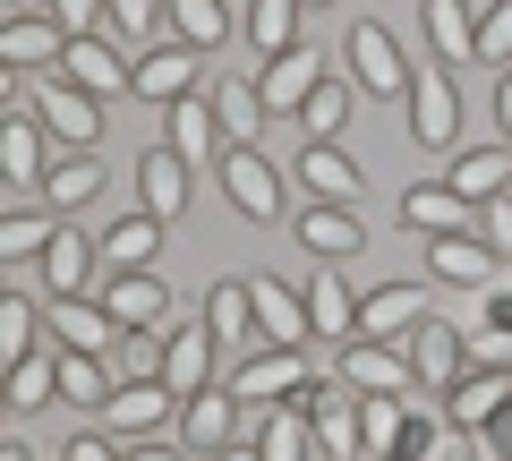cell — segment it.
Returning a JSON list of instances; mask_svg holds the SVG:
<instances>
[{"mask_svg":"<svg viewBox=\"0 0 512 461\" xmlns=\"http://www.w3.org/2000/svg\"><path fill=\"white\" fill-rule=\"evenodd\" d=\"M111 359H94V351H60V402L69 410H103L111 402Z\"/></svg>","mask_w":512,"mask_h":461,"instance_id":"8d00e7d4","label":"cell"},{"mask_svg":"<svg viewBox=\"0 0 512 461\" xmlns=\"http://www.w3.org/2000/svg\"><path fill=\"white\" fill-rule=\"evenodd\" d=\"M359 299H367V291H350L342 265H316V282H308V316H316V333H325V342H359Z\"/></svg>","mask_w":512,"mask_h":461,"instance_id":"f1b7e54d","label":"cell"},{"mask_svg":"<svg viewBox=\"0 0 512 461\" xmlns=\"http://www.w3.org/2000/svg\"><path fill=\"white\" fill-rule=\"evenodd\" d=\"M512 402V368H470L453 393H444V427H461V436H478V427L495 419V410Z\"/></svg>","mask_w":512,"mask_h":461,"instance_id":"4316f807","label":"cell"},{"mask_svg":"<svg viewBox=\"0 0 512 461\" xmlns=\"http://www.w3.org/2000/svg\"><path fill=\"white\" fill-rule=\"evenodd\" d=\"M214 120L231 146H256V129H265V94H256V77H222L214 86Z\"/></svg>","mask_w":512,"mask_h":461,"instance_id":"d590c367","label":"cell"},{"mask_svg":"<svg viewBox=\"0 0 512 461\" xmlns=\"http://www.w3.org/2000/svg\"><path fill=\"white\" fill-rule=\"evenodd\" d=\"M43 18H60L69 35H103V0H52Z\"/></svg>","mask_w":512,"mask_h":461,"instance_id":"f907efd6","label":"cell"},{"mask_svg":"<svg viewBox=\"0 0 512 461\" xmlns=\"http://www.w3.org/2000/svg\"><path fill=\"white\" fill-rule=\"evenodd\" d=\"M171 26V0H103V35L111 43H146Z\"/></svg>","mask_w":512,"mask_h":461,"instance_id":"7bdbcfd3","label":"cell"},{"mask_svg":"<svg viewBox=\"0 0 512 461\" xmlns=\"http://www.w3.org/2000/svg\"><path fill=\"white\" fill-rule=\"evenodd\" d=\"M248 444H256V461H316V419H308V402H265L248 419Z\"/></svg>","mask_w":512,"mask_h":461,"instance_id":"2e32d148","label":"cell"},{"mask_svg":"<svg viewBox=\"0 0 512 461\" xmlns=\"http://www.w3.org/2000/svg\"><path fill=\"white\" fill-rule=\"evenodd\" d=\"M256 291V342H274V351H299V342H316V316H308V291L282 274H248Z\"/></svg>","mask_w":512,"mask_h":461,"instance_id":"ba28073f","label":"cell"},{"mask_svg":"<svg viewBox=\"0 0 512 461\" xmlns=\"http://www.w3.org/2000/svg\"><path fill=\"white\" fill-rule=\"evenodd\" d=\"M60 461H128V444H120V436H103V427H86V436L60 444Z\"/></svg>","mask_w":512,"mask_h":461,"instance_id":"681fc988","label":"cell"},{"mask_svg":"<svg viewBox=\"0 0 512 461\" xmlns=\"http://www.w3.org/2000/svg\"><path fill=\"white\" fill-rule=\"evenodd\" d=\"M444 180H453V188H461V197H470V205L504 197V188H512V146H461Z\"/></svg>","mask_w":512,"mask_h":461,"instance_id":"836d02e7","label":"cell"},{"mask_svg":"<svg viewBox=\"0 0 512 461\" xmlns=\"http://www.w3.org/2000/svg\"><path fill=\"white\" fill-rule=\"evenodd\" d=\"M171 35L197 43V52L231 43V0H171Z\"/></svg>","mask_w":512,"mask_h":461,"instance_id":"b9f144b4","label":"cell"},{"mask_svg":"<svg viewBox=\"0 0 512 461\" xmlns=\"http://www.w3.org/2000/svg\"><path fill=\"white\" fill-rule=\"evenodd\" d=\"M410 137H419L427 154H453V137H461L453 69H419V77H410Z\"/></svg>","mask_w":512,"mask_h":461,"instance_id":"30bf717a","label":"cell"},{"mask_svg":"<svg viewBox=\"0 0 512 461\" xmlns=\"http://www.w3.org/2000/svg\"><path fill=\"white\" fill-rule=\"evenodd\" d=\"M43 325H52L60 351H94V359H111V342H120L103 299H43Z\"/></svg>","mask_w":512,"mask_h":461,"instance_id":"cb8c5ba5","label":"cell"},{"mask_svg":"<svg viewBox=\"0 0 512 461\" xmlns=\"http://www.w3.org/2000/svg\"><path fill=\"white\" fill-rule=\"evenodd\" d=\"M103 308H111L120 333H163L171 325V282L154 274V265H146V274H111L103 282Z\"/></svg>","mask_w":512,"mask_h":461,"instance_id":"7c38bea8","label":"cell"},{"mask_svg":"<svg viewBox=\"0 0 512 461\" xmlns=\"http://www.w3.org/2000/svg\"><path fill=\"white\" fill-rule=\"evenodd\" d=\"M222 385H231L248 410H265V402H291V393H308V385H316V368H308L299 351H274V342H256V351L239 359Z\"/></svg>","mask_w":512,"mask_h":461,"instance_id":"8992f818","label":"cell"},{"mask_svg":"<svg viewBox=\"0 0 512 461\" xmlns=\"http://www.w3.org/2000/svg\"><path fill=\"white\" fill-rule=\"evenodd\" d=\"M427 325V291L419 282H384V291L359 299V342H410Z\"/></svg>","mask_w":512,"mask_h":461,"instance_id":"d6986e66","label":"cell"},{"mask_svg":"<svg viewBox=\"0 0 512 461\" xmlns=\"http://www.w3.org/2000/svg\"><path fill=\"white\" fill-rule=\"evenodd\" d=\"M402 222L419 240H436V231H478V205L461 197L453 180H410L402 188Z\"/></svg>","mask_w":512,"mask_h":461,"instance_id":"603a6c76","label":"cell"},{"mask_svg":"<svg viewBox=\"0 0 512 461\" xmlns=\"http://www.w3.org/2000/svg\"><path fill=\"white\" fill-rule=\"evenodd\" d=\"M316 86H325V52H316V43H291V52L256 60V94H265V111H299Z\"/></svg>","mask_w":512,"mask_h":461,"instance_id":"9a60e30c","label":"cell"},{"mask_svg":"<svg viewBox=\"0 0 512 461\" xmlns=\"http://www.w3.org/2000/svg\"><path fill=\"white\" fill-rule=\"evenodd\" d=\"M478 240L495 248V265H512V188H504V197H487V205H478Z\"/></svg>","mask_w":512,"mask_h":461,"instance_id":"7dc6e473","label":"cell"},{"mask_svg":"<svg viewBox=\"0 0 512 461\" xmlns=\"http://www.w3.org/2000/svg\"><path fill=\"white\" fill-rule=\"evenodd\" d=\"M180 444H188L197 461L222 453V444H248V402H239V393L214 376L205 393H188V402H180Z\"/></svg>","mask_w":512,"mask_h":461,"instance_id":"5b68a950","label":"cell"},{"mask_svg":"<svg viewBox=\"0 0 512 461\" xmlns=\"http://www.w3.org/2000/svg\"><path fill=\"white\" fill-rule=\"evenodd\" d=\"M410 368H419L427 393H453L461 376H470V333L444 325V316H427V325L410 333Z\"/></svg>","mask_w":512,"mask_h":461,"instance_id":"5bb4252c","label":"cell"},{"mask_svg":"<svg viewBox=\"0 0 512 461\" xmlns=\"http://www.w3.org/2000/svg\"><path fill=\"white\" fill-rule=\"evenodd\" d=\"M35 265H43V291H52V299H86V274L103 265V240H94V231H77V222H60L52 248H43Z\"/></svg>","mask_w":512,"mask_h":461,"instance_id":"7402d4cb","label":"cell"},{"mask_svg":"<svg viewBox=\"0 0 512 461\" xmlns=\"http://www.w3.org/2000/svg\"><path fill=\"white\" fill-rule=\"evenodd\" d=\"M43 129H52V146H103V103H94L86 86H69V77L52 69V86H26V103Z\"/></svg>","mask_w":512,"mask_h":461,"instance_id":"277c9868","label":"cell"},{"mask_svg":"<svg viewBox=\"0 0 512 461\" xmlns=\"http://www.w3.org/2000/svg\"><path fill=\"white\" fill-rule=\"evenodd\" d=\"M60 77H69V86H86L94 103H111V94H137V60H120V43H111V35H69Z\"/></svg>","mask_w":512,"mask_h":461,"instance_id":"9c48e42d","label":"cell"},{"mask_svg":"<svg viewBox=\"0 0 512 461\" xmlns=\"http://www.w3.org/2000/svg\"><path fill=\"white\" fill-rule=\"evenodd\" d=\"M43 402H60V342H43L35 359L9 368V419H35Z\"/></svg>","mask_w":512,"mask_h":461,"instance_id":"e575fe53","label":"cell"},{"mask_svg":"<svg viewBox=\"0 0 512 461\" xmlns=\"http://www.w3.org/2000/svg\"><path fill=\"white\" fill-rule=\"evenodd\" d=\"M205 461H256V444H222V453H205Z\"/></svg>","mask_w":512,"mask_h":461,"instance_id":"db71d44e","label":"cell"},{"mask_svg":"<svg viewBox=\"0 0 512 461\" xmlns=\"http://www.w3.org/2000/svg\"><path fill=\"white\" fill-rule=\"evenodd\" d=\"M163 146L180 154L188 171H197V163H222V154H231V137H222V120H214V94H188V103H171Z\"/></svg>","mask_w":512,"mask_h":461,"instance_id":"e0dca14e","label":"cell"},{"mask_svg":"<svg viewBox=\"0 0 512 461\" xmlns=\"http://www.w3.org/2000/svg\"><path fill=\"white\" fill-rule=\"evenodd\" d=\"M60 52H69V26L60 18H18V9H9V26H0V69L9 77H35V69H60Z\"/></svg>","mask_w":512,"mask_h":461,"instance_id":"4fadbf2b","label":"cell"},{"mask_svg":"<svg viewBox=\"0 0 512 461\" xmlns=\"http://www.w3.org/2000/svg\"><path fill=\"white\" fill-rule=\"evenodd\" d=\"M214 171H222V197H231L248 222H282L291 214V180H282V163L265 146H231Z\"/></svg>","mask_w":512,"mask_h":461,"instance_id":"7a4b0ae2","label":"cell"},{"mask_svg":"<svg viewBox=\"0 0 512 461\" xmlns=\"http://www.w3.org/2000/svg\"><path fill=\"white\" fill-rule=\"evenodd\" d=\"M103 180H111V171L94 163V146H60L52 171H43V205H52V214H77V205L103 197Z\"/></svg>","mask_w":512,"mask_h":461,"instance_id":"484cf974","label":"cell"},{"mask_svg":"<svg viewBox=\"0 0 512 461\" xmlns=\"http://www.w3.org/2000/svg\"><path fill=\"white\" fill-rule=\"evenodd\" d=\"M299 180H308L325 205H359L367 171L350 163V146H342V137H308V154H299Z\"/></svg>","mask_w":512,"mask_h":461,"instance_id":"d4e9b609","label":"cell"},{"mask_svg":"<svg viewBox=\"0 0 512 461\" xmlns=\"http://www.w3.org/2000/svg\"><path fill=\"white\" fill-rule=\"evenodd\" d=\"M188 94H205V52L197 43H154V52H137V103H188Z\"/></svg>","mask_w":512,"mask_h":461,"instance_id":"52a82bcc","label":"cell"},{"mask_svg":"<svg viewBox=\"0 0 512 461\" xmlns=\"http://www.w3.org/2000/svg\"><path fill=\"white\" fill-rule=\"evenodd\" d=\"M0 461H35V444H18V436H9V444H0Z\"/></svg>","mask_w":512,"mask_h":461,"instance_id":"11a10c76","label":"cell"},{"mask_svg":"<svg viewBox=\"0 0 512 461\" xmlns=\"http://www.w3.org/2000/svg\"><path fill=\"white\" fill-rule=\"evenodd\" d=\"M94 427L120 444H154V436H180V393L163 385V376H146V385H120L103 410H94Z\"/></svg>","mask_w":512,"mask_h":461,"instance_id":"6da1fadb","label":"cell"},{"mask_svg":"<svg viewBox=\"0 0 512 461\" xmlns=\"http://www.w3.org/2000/svg\"><path fill=\"white\" fill-rule=\"evenodd\" d=\"M350 77H359V94L410 103V60H402V35H393V18H359V26H350Z\"/></svg>","mask_w":512,"mask_h":461,"instance_id":"3957f363","label":"cell"},{"mask_svg":"<svg viewBox=\"0 0 512 461\" xmlns=\"http://www.w3.org/2000/svg\"><path fill=\"white\" fill-rule=\"evenodd\" d=\"M402 419H410V393H359V427H367V453H393L402 444Z\"/></svg>","mask_w":512,"mask_h":461,"instance_id":"ee69618b","label":"cell"},{"mask_svg":"<svg viewBox=\"0 0 512 461\" xmlns=\"http://www.w3.org/2000/svg\"><path fill=\"white\" fill-rule=\"evenodd\" d=\"M419 26H427V43H436L444 69H470L478 60V0H427Z\"/></svg>","mask_w":512,"mask_h":461,"instance_id":"83f0119b","label":"cell"},{"mask_svg":"<svg viewBox=\"0 0 512 461\" xmlns=\"http://www.w3.org/2000/svg\"><path fill=\"white\" fill-rule=\"evenodd\" d=\"M308 9H333V0H308Z\"/></svg>","mask_w":512,"mask_h":461,"instance_id":"9f6ffc18","label":"cell"},{"mask_svg":"<svg viewBox=\"0 0 512 461\" xmlns=\"http://www.w3.org/2000/svg\"><path fill=\"white\" fill-rule=\"evenodd\" d=\"M350 111H359V77H325V86L299 103V129H308V137H342Z\"/></svg>","mask_w":512,"mask_h":461,"instance_id":"f35d334b","label":"cell"},{"mask_svg":"<svg viewBox=\"0 0 512 461\" xmlns=\"http://www.w3.org/2000/svg\"><path fill=\"white\" fill-rule=\"evenodd\" d=\"M43 299L35 291H0V368H18V359H35L43 351Z\"/></svg>","mask_w":512,"mask_h":461,"instance_id":"1f68e13d","label":"cell"},{"mask_svg":"<svg viewBox=\"0 0 512 461\" xmlns=\"http://www.w3.org/2000/svg\"><path fill=\"white\" fill-rule=\"evenodd\" d=\"M427 274H436L444 291H487L495 282V248L478 240V231H436V240H427Z\"/></svg>","mask_w":512,"mask_h":461,"instance_id":"44dd1931","label":"cell"},{"mask_svg":"<svg viewBox=\"0 0 512 461\" xmlns=\"http://www.w3.org/2000/svg\"><path fill=\"white\" fill-rule=\"evenodd\" d=\"M205 325H214L222 342H248V333H256V291H248V274H231V282L205 291Z\"/></svg>","mask_w":512,"mask_h":461,"instance_id":"ab89813d","label":"cell"},{"mask_svg":"<svg viewBox=\"0 0 512 461\" xmlns=\"http://www.w3.org/2000/svg\"><path fill=\"white\" fill-rule=\"evenodd\" d=\"M154 248H163V214H120L103 231V274H146Z\"/></svg>","mask_w":512,"mask_h":461,"instance_id":"4dcf8cb0","label":"cell"},{"mask_svg":"<svg viewBox=\"0 0 512 461\" xmlns=\"http://www.w3.org/2000/svg\"><path fill=\"white\" fill-rule=\"evenodd\" d=\"M299 248H308L316 265H350L367 248V222H359V205H325L316 197L308 214H299Z\"/></svg>","mask_w":512,"mask_h":461,"instance_id":"ac0fdd59","label":"cell"},{"mask_svg":"<svg viewBox=\"0 0 512 461\" xmlns=\"http://www.w3.org/2000/svg\"><path fill=\"white\" fill-rule=\"evenodd\" d=\"M163 376V333H120L111 342V385H146Z\"/></svg>","mask_w":512,"mask_h":461,"instance_id":"f6af8a7d","label":"cell"},{"mask_svg":"<svg viewBox=\"0 0 512 461\" xmlns=\"http://www.w3.org/2000/svg\"><path fill=\"white\" fill-rule=\"evenodd\" d=\"M128 461H197L180 436H154V444H128Z\"/></svg>","mask_w":512,"mask_h":461,"instance_id":"816d5d0a","label":"cell"},{"mask_svg":"<svg viewBox=\"0 0 512 461\" xmlns=\"http://www.w3.org/2000/svg\"><path fill=\"white\" fill-rule=\"evenodd\" d=\"M299 9H308V0H248V43H256V60H274V52H291V43H299Z\"/></svg>","mask_w":512,"mask_h":461,"instance_id":"60d3db41","label":"cell"},{"mask_svg":"<svg viewBox=\"0 0 512 461\" xmlns=\"http://www.w3.org/2000/svg\"><path fill=\"white\" fill-rule=\"evenodd\" d=\"M43 171H52V129H43L35 111H18V120L0 129V180L43 188Z\"/></svg>","mask_w":512,"mask_h":461,"instance_id":"f546056e","label":"cell"},{"mask_svg":"<svg viewBox=\"0 0 512 461\" xmlns=\"http://www.w3.org/2000/svg\"><path fill=\"white\" fill-rule=\"evenodd\" d=\"M495 120H504V146H512V69L495 77Z\"/></svg>","mask_w":512,"mask_h":461,"instance_id":"f5cc1de1","label":"cell"},{"mask_svg":"<svg viewBox=\"0 0 512 461\" xmlns=\"http://www.w3.org/2000/svg\"><path fill=\"white\" fill-rule=\"evenodd\" d=\"M470 461H512V402H504V410H495V419L470 436Z\"/></svg>","mask_w":512,"mask_h":461,"instance_id":"c3c4849f","label":"cell"},{"mask_svg":"<svg viewBox=\"0 0 512 461\" xmlns=\"http://www.w3.org/2000/svg\"><path fill=\"white\" fill-rule=\"evenodd\" d=\"M333 368H342L359 393H410V385H419L410 342H342V359H333Z\"/></svg>","mask_w":512,"mask_h":461,"instance_id":"ffe728a7","label":"cell"},{"mask_svg":"<svg viewBox=\"0 0 512 461\" xmlns=\"http://www.w3.org/2000/svg\"><path fill=\"white\" fill-rule=\"evenodd\" d=\"M137 188H146V214L180 222V205H188V163H180L171 146H146V154H137Z\"/></svg>","mask_w":512,"mask_h":461,"instance_id":"d6a6232c","label":"cell"},{"mask_svg":"<svg viewBox=\"0 0 512 461\" xmlns=\"http://www.w3.org/2000/svg\"><path fill=\"white\" fill-rule=\"evenodd\" d=\"M478 60H512V0L478 9Z\"/></svg>","mask_w":512,"mask_h":461,"instance_id":"bcb514c9","label":"cell"},{"mask_svg":"<svg viewBox=\"0 0 512 461\" xmlns=\"http://www.w3.org/2000/svg\"><path fill=\"white\" fill-rule=\"evenodd\" d=\"M60 222H69V214H52V205H18V214H0V257H9V265L43 257Z\"/></svg>","mask_w":512,"mask_h":461,"instance_id":"74e56055","label":"cell"},{"mask_svg":"<svg viewBox=\"0 0 512 461\" xmlns=\"http://www.w3.org/2000/svg\"><path fill=\"white\" fill-rule=\"evenodd\" d=\"M214 351H222V333L205 325V316L171 325L163 333V385L180 393V402H188V393H205V385H214Z\"/></svg>","mask_w":512,"mask_h":461,"instance_id":"8fae6325","label":"cell"}]
</instances>
